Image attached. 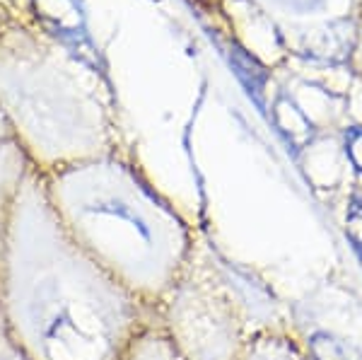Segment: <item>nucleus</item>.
Segmentation results:
<instances>
[{"mask_svg": "<svg viewBox=\"0 0 362 360\" xmlns=\"http://www.w3.org/2000/svg\"><path fill=\"white\" fill-rule=\"evenodd\" d=\"M0 324L27 360H121L145 332L143 303L70 240L34 167L5 235Z\"/></svg>", "mask_w": 362, "mask_h": 360, "instance_id": "obj_1", "label": "nucleus"}, {"mask_svg": "<svg viewBox=\"0 0 362 360\" xmlns=\"http://www.w3.org/2000/svg\"><path fill=\"white\" fill-rule=\"evenodd\" d=\"M42 179L58 223L95 264L143 305L165 290L179 230L131 172L97 158Z\"/></svg>", "mask_w": 362, "mask_h": 360, "instance_id": "obj_2", "label": "nucleus"}, {"mask_svg": "<svg viewBox=\"0 0 362 360\" xmlns=\"http://www.w3.org/2000/svg\"><path fill=\"white\" fill-rule=\"evenodd\" d=\"M29 170H32V165H29L27 155L22 153L17 141L0 133V261H3L10 213H13L15 199L20 194L22 182H25Z\"/></svg>", "mask_w": 362, "mask_h": 360, "instance_id": "obj_3", "label": "nucleus"}, {"mask_svg": "<svg viewBox=\"0 0 362 360\" xmlns=\"http://www.w3.org/2000/svg\"><path fill=\"white\" fill-rule=\"evenodd\" d=\"M353 25H348V22H331V25L321 27L317 34L309 37L307 56L324 63H341L353 51Z\"/></svg>", "mask_w": 362, "mask_h": 360, "instance_id": "obj_4", "label": "nucleus"}, {"mask_svg": "<svg viewBox=\"0 0 362 360\" xmlns=\"http://www.w3.org/2000/svg\"><path fill=\"white\" fill-rule=\"evenodd\" d=\"M273 116H276V124L280 133H283V138L288 141V145H293L295 150L305 148L314 138V124L307 119L305 112L290 100H280L276 104Z\"/></svg>", "mask_w": 362, "mask_h": 360, "instance_id": "obj_5", "label": "nucleus"}, {"mask_svg": "<svg viewBox=\"0 0 362 360\" xmlns=\"http://www.w3.org/2000/svg\"><path fill=\"white\" fill-rule=\"evenodd\" d=\"M121 360H172V358L167 356L165 346H162V341L155 334L143 332L133 341V346L128 348L126 356Z\"/></svg>", "mask_w": 362, "mask_h": 360, "instance_id": "obj_6", "label": "nucleus"}, {"mask_svg": "<svg viewBox=\"0 0 362 360\" xmlns=\"http://www.w3.org/2000/svg\"><path fill=\"white\" fill-rule=\"evenodd\" d=\"M312 353L317 360H348L346 348L341 346V341H336L329 334L312 336Z\"/></svg>", "mask_w": 362, "mask_h": 360, "instance_id": "obj_7", "label": "nucleus"}, {"mask_svg": "<svg viewBox=\"0 0 362 360\" xmlns=\"http://www.w3.org/2000/svg\"><path fill=\"white\" fill-rule=\"evenodd\" d=\"M346 237L350 240V245L355 247V252L362 254V199L355 196L348 206L346 213Z\"/></svg>", "mask_w": 362, "mask_h": 360, "instance_id": "obj_8", "label": "nucleus"}, {"mask_svg": "<svg viewBox=\"0 0 362 360\" xmlns=\"http://www.w3.org/2000/svg\"><path fill=\"white\" fill-rule=\"evenodd\" d=\"M346 153L355 165V170L362 172V129H353L346 136Z\"/></svg>", "mask_w": 362, "mask_h": 360, "instance_id": "obj_9", "label": "nucleus"}, {"mask_svg": "<svg viewBox=\"0 0 362 360\" xmlns=\"http://www.w3.org/2000/svg\"><path fill=\"white\" fill-rule=\"evenodd\" d=\"M0 360H27L25 353L10 341V336L5 334L3 327H0Z\"/></svg>", "mask_w": 362, "mask_h": 360, "instance_id": "obj_10", "label": "nucleus"}]
</instances>
